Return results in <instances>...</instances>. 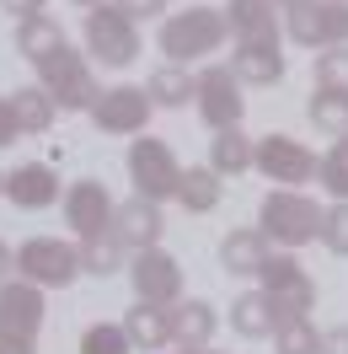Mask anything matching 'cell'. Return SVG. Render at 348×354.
Instances as JSON below:
<instances>
[{
  "label": "cell",
  "mask_w": 348,
  "mask_h": 354,
  "mask_svg": "<svg viewBox=\"0 0 348 354\" xmlns=\"http://www.w3.org/2000/svg\"><path fill=\"white\" fill-rule=\"evenodd\" d=\"M225 11L220 6H188V11H177L161 22V54L172 59V65H188V59H204V54H215L225 44Z\"/></svg>",
  "instance_id": "6da1fadb"
},
{
  "label": "cell",
  "mask_w": 348,
  "mask_h": 354,
  "mask_svg": "<svg viewBox=\"0 0 348 354\" xmlns=\"http://www.w3.org/2000/svg\"><path fill=\"white\" fill-rule=\"evenodd\" d=\"M38 86H44L65 113H81V108L91 113V108H97V97H102V91H97V75H91V65H86V59H81L70 44H59L48 59H38Z\"/></svg>",
  "instance_id": "7a4b0ae2"
},
{
  "label": "cell",
  "mask_w": 348,
  "mask_h": 354,
  "mask_svg": "<svg viewBox=\"0 0 348 354\" xmlns=\"http://www.w3.org/2000/svg\"><path fill=\"white\" fill-rule=\"evenodd\" d=\"M322 215L327 209H316V204L305 199V194H289V188H279V194H268L258 209V231L262 236H273V242L284 247H300V242H316L322 236Z\"/></svg>",
  "instance_id": "3957f363"
},
{
  "label": "cell",
  "mask_w": 348,
  "mask_h": 354,
  "mask_svg": "<svg viewBox=\"0 0 348 354\" xmlns=\"http://www.w3.org/2000/svg\"><path fill=\"white\" fill-rule=\"evenodd\" d=\"M86 54H97L102 65H129L139 54V27L124 6H97L86 17Z\"/></svg>",
  "instance_id": "277c9868"
},
{
  "label": "cell",
  "mask_w": 348,
  "mask_h": 354,
  "mask_svg": "<svg viewBox=\"0 0 348 354\" xmlns=\"http://www.w3.org/2000/svg\"><path fill=\"white\" fill-rule=\"evenodd\" d=\"M17 268H22V279H32V285H59L65 290L86 263H81V247L59 242V236H32V242L17 247Z\"/></svg>",
  "instance_id": "5b68a950"
},
{
  "label": "cell",
  "mask_w": 348,
  "mask_h": 354,
  "mask_svg": "<svg viewBox=\"0 0 348 354\" xmlns=\"http://www.w3.org/2000/svg\"><path fill=\"white\" fill-rule=\"evenodd\" d=\"M289 38L305 48H343L348 44V0H305L289 11Z\"/></svg>",
  "instance_id": "8992f818"
},
{
  "label": "cell",
  "mask_w": 348,
  "mask_h": 354,
  "mask_svg": "<svg viewBox=\"0 0 348 354\" xmlns=\"http://www.w3.org/2000/svg\"><path fill=\"white\" fill-rule=\"evenodd\" d=\"M129 177L139 188V199H155V204L182 188V167H177V156L161 140H134L129 145Z\"/></svg>",
  "instance_id": "52a82bcc"
},
{
  "label": "cell",
  "mask_w": 348,
  "mask_h": 354,
  "mask_svg": "<svg viewBox=\"0 0 348 354\" xmlns=\"http://www.w3.org/2000/svg\"><path fill=\"white\" fill-rule=\"evenodd\" d=\"M258 279H262V295H268L273 311H279V322L305 317V311L316 306V285H311V274H305L295 258H268Z\"/></svg>",
  "instance_id": "ba28073f"
},
{
  "label": "cell",
  "mask_w": 348,
  "mask_h": 354,
  "mask_svg": "<svg viewBox=\"0 0 348 354\" xmlns=\"http://www.w3.org/2000/svg\"><path fill=\"white\" fill-rule=\"evenodd\" d=\"M198 113H204V124L209 129H236L246 102H241V75L231 65H209L198 75Z\"/></svg>",
  "instance_id": "9c48e42d"
},
{
  "label": "cell",
  "mask_w": 348,
  "mask_h": 354,
  "mask_svg": "<svg viewBox=\"0 0 348 354\" xmlns=\"http://www.w3.org/2000/svg\"><path fill=\"white\" fill-rule=\"evenodd\" d=\"M129 279H134V295L151 301V306H177V295H182V268H177V258L161 252V247L134 252Z\"/></svg>",
  "instance_id": "30bf717a"
},
{
  "label": "cell",
  "mask_w": 348,
  "mask_h": 354,
  "mask_svg": "<svg viewBox=\"0 0 348 354\" xmlns=\"http://www.w3.org/2000/svg\"><path fill=\"white\" fill-rule=\"evenodd\" d=\"M91 124L108 134H145L151 124V91L145 86H113L97 97V108H91Z\"/></svg>",
  "instance_id": "8fae6325"
},
{
  "label": "cell",
  "mask_w": 348,
  "mask_h": 354,
  "mask_svg": "<svg viewBox=\"0 0 348 354\" xmlns=\"http://www.w3.org/2000/svg\"><path fill=\"white\" fill-rule=\"evenodd\" d=\"M258 172L268 177V183H311V177L322 172V161L305 151L300 140L268 134V140H258Z\"/></svg>",
  "instance_id": "7c38bea8"
},
{
  "label": "cell",
  "mask_w": 348,
  "mask_h": 354,
  "mask_svg": "<svg viewBox=\"0 0 348 354\" xmlns=\"http://www.w3.org/2000/svg\"><path fill=\"white\" fill-rule=\"evenodd\" d=\"M113 215H118V204L108 199V188L102 183H75L65 194V221H70V231L86 242V236H108L113 231Z\"/></svg>",
  "instance_id": "4fadbf2b"
},
{
  "label": "cell",
  "mask_w": 348,
  "mask_h": 354,
  "mask_svg": "<svg viewBox=\"0 0 348 354\" xmlns=\"http://www.w3.org/2000/svg\"><path fill=\"white\" fill-rule=\"evenodd\" d=\"M38 328H44V285H32V279L0 285V333L38 338Z\"/></svg>",
  "instance_id": "5bb4252c"
},
{
  "label": "cell",
  "mask_w": 348,
  "mask_h": 354,
  "mask_svg": "<svg viewBox=\"0 0 348 354\" xmlns=\"http://www.w3.org/2000/svg\"><path fill=\"white\" fill-rule=\"evenodd\" d=\"M161 209H155V199H139L134 194L129 204H118V215H113V236L129 247V252H151L155 242H161Z\"/></svg>",
  "instance_id": "9a60e30c"
},
{
  "label": "cell",
  "mask_w": 348,
  "mask_h": 354,
  "mask_svg": "<svg viewBox=\"0 0 348 354\" xmlns=\"http://www.w3.org/2000/svg\"><path fill=\"white\" fill-rule=\"evenodd\" d=\"M6 199L17 204V209H48V204L59 199V177H54V167L27 161V167H17V172H6Z\"/></svg>",
  "instance_id": "2e32d148"
},
{
  "label": "cell",
  "mask_w": 348,
  "mask_h": 354,
  "mask_svg": "<svg viewBox=\"0 0 348 354\" xmlns=\"http://www.w3.org/2000/svg\"><path fill=\"white\" fill-rule=\"evenodd\" d=\"M225 22L236 32V44H279L273 0H231V6H225Z\"/></svg>",
  "instance_id": "e0dca14e"
},
{
  "label": "cell",
  "mask_w": 348,
  "mask_h": 354,
  "mask_svg": "<svg viewBox=\"0 0 348 354\" xmlns=\"http://www.w3.org/2000/svg\"><path fill=\"white\" fill-rule=\"evenodd\" d=\"M124 333L134 338V349H161V344H172V338H177V311L139 301V306L124 317Z\"/></svg>",
  "instance_id": "ac0fdd59"
},
{
  "label": "cell",
  "mask_w": 348,
  "mask_h": 354,
  "mask_svg": "<svg viewBox=\"0 0 348 354\" xmlns=\"http://www.w3.org/2000/svg\"><path fill=\"white\" fill-rule=\"evenodd\" d=\"M231 70L246 86H273V81H284V54H279V44H236Z\"/></svg>",
  "instance_id": "d6986e66"
},
{
  "label": "cell",
  "mask_w": 348,
  "mask_h": 354,
  "mask_svg": "<svg viewBox=\"0 0 348 354\" xmlns=\"http://www.w3.org/2000/svg\"><path fill=\"white\" fill-rule=\"evenodd\" d=\"M273 252H268V236L262 231H231L225 242H220V263L231 268V274H262Z\"/></svg>",
  "instance_id": "ffe728a7"
},
{
  "label": "cell",
  "mask_w": 348,
  "mask_h": 354,
  "mask_svg": "<svg viewBox=\"0 0 348 354\" xmlns=\"http://www.w3.org/2000/svg\"><path fill=\"white\" fill-rule=\"evenodd\" d=\"M231 328L241 338H268V333H279V311H273V301L262 290H246V295H236V306H231Z\"/></svg>",
  "instance_id": "44dd1931"
},
{
  "label": "cell",
  "mask_w": 348,
  "mask_h": 354,
  "mask_svg": "<svg viewBox=\"0 0 348 354\" xmlns=\"http://www.w3.org/2000/svg\"><path fill=\"white\" fill-rule=\"evenodd\" d=\"M209 167H215L220 177H236V172H246V167H258V145L241 129H220L215 140H209Z\"/></svg>",
  "instance_id": "7402d4cb"
},
{
  "label": "cell",
  "mask_w": 348,
  "mask_h": 354,
  "mask_svg": "<svg viewBox=\"0 0 348 354\" xmlns=\"http://www.w3.org/2000/svg\"><path fill=\"white\" fill-rule=\"evenodd\" d=\"M177 199H182V209H193V215H209V209L220 204V172L215 167H188Z\"/></svg>",
  "instance_id": "603a6c76"
},
{
  "label": "cell",
  "mask_w": 348,
  "mask_h": 354,
  "mask_svg": "<svg viewBox=\"0 0 348 354\" xmlns=\"http://www.w3.org/2000/svg\"><path fill=\"white\" fill-rule=\"evenodd\" d=\"M209 338H215V306L209 301L177 306V344L182 349H209Z\"/></svg>",
  "instance_id": "cb8c5ba5"
},
{
  "label": "cell",
  "mask_w": 348,
  "mask_h": 354,
  "mask_svg": "<svg viewBox=\"0 0 348 354\" xmlns=\"http://www.w3.org/2000/svg\"><path fill=\"white\" fill-rule=\"evenodd\" d=\"M11 108H17V124H22V134H44L48 124H54L59 102H54L44 86H22L17 97H11Z\"/></svg>",
  "instance_id": "d4e9b609"
},
{
  "label": "cell",
  "mask_w": 348,
  "mask_h": 354,
  "mask_svg": "<svg viewBox=\"0 0 348 354\" xmlns=\"http://www.w3.org/2000/svg\"><path fill=\"white\" fill-rule=\"evenodd\" d=\"M305 113H311V124H316V129H327L332 140H343V134H348V91L316 86V97L305 102Z\"/></svg>",
  "instance_id": "484cf974"
},
{
  "label": "cell",
  "mask_w": 348,
  "mask_h": 354,
  "mask_svg": "<svg viewBox=\"0 0 348 354\" xmlns=\"http://www.w3.org/2000/svg\"><path fill=\"white\" fill-rule=\"evenodd\" d=\"M59 44H65V32H59V22H48V17H27V22L17 27V48H22L32 65H38V59H48Z\"/></svg>",
  "instance_id": "4316f807"
},
{
  "label": "cell",
  "mask_w": 348,
  "mask_h": 354,
  "mask_svg": "<svg viewBox=\"0 0 348 354\" xmlns=\"http://www.w3.org/2000/svg\"><path fill=\"white\" fill-rule=\"evenodd\" d=\"M151 102H161V108H182L188 97H198V81H188V70L182 65H166V70H155L151 75Z\"/></svg>",
  "instance_id": "83f0119b"
},
{
  "label": "cell",
  "mask_w": 348,
  "mask_h": 354,
  "mask_svg": "<svg viewBox=\"0 0 348 354\" xmlns=\"http://www.w3.org/2000/svg\"><path fill=\"white\" fill-rule=\"evenodd\" d=\"M81 354H134V338L124 333V322H97L81 333Z\"/></svg>",
  "instance_id": "f1b7e54d"
},
{
  "label": "cell",
  "mask_w": 348,
  "mask_h": 354,
  "mask_svg": "<svg viewBox=\"0 0 348 354\" xmlns=\"http://www.w3.org/2000/svg\"><path fill=\"white\" fill-rule=\"evenodd\" d=\"M316 177H322V188H327L338 204H348V134L322 156V172H316Z\"/></svg>",
  "instance_id": "f546056e"
},
{
  "label": "cell",
  "mask_w": 348,
  "mask_h": 354,
  "mask_svg": "<svg viewBox=\"0 0 348 354\" xmlns=\"http://www.w3.org/2000/svg\"><path fill=\"white\" fill-rule=\"evenodd\" d=\"M279 354H322V333L311 328L305 317H289V322H279Z\"/></svg>",
  "instance_id": "4dcf8cb0"
},
{
  "label": "cell",
  "mask_w": 348,
  "mask_h": 354,
  "mask_svg": "<svg viewBox=\"0 0 348 354\" xmlns=\"http://www.w3.org/2000/svg\"><path fill=\"white\" fill-rule=\"evenodd\" d=\"M118 252H124V242H118V236H86V242H81V263H86V274H102V279H108L113 268H118Z\"/></svg>",
  "instance_id": "1f68e13d"
},
{
  "label": "cell",
  "mask_w": 348,
  "mask_h": 354,
  "mask_svg": "<svg viewBox=\"0 0 348 354\" xmlns=\"http://www.w3.org/2000/svg\"><path fill=\"white\" fill-rule=\"evenodd\" d=\"M316 86L348 91V44L343 48H322V54H316Z\"/></svg>",
  "instance_id": "d6a6232c"
},
{
  "label": "cell",
  "mask_w": 348,
  "mask_h": 354,
  "mask_svg": "<svg viewBox=\"0 0 348 354\" xmlns=\"http://www.w3.org/2000/svg\"><path fill=\"white\" fill-rule=\"evenodd\" d=\"M322 242L338 252V258H348V204H332L322 215Z\"/></svg>",
  "instance_id": "836d02e7"
},
{
  "label": "cell",
  "mask_w": 348,
  "mask_h": 354,
  "mask_svg": "<svg viewBox=\"0 0 348 354\" xmlns=\"http://www.w3.org/2000/svg\"><path fill=\"white\" fill-rule=\"evenodd\" d=\"M22 134V124H17V108H11V97H0V145H11Z\"/></svg>",
  "instance_id": "e575fe53"
},
{
  "label": "cell",
  "mask_w": 348,
  "mask_h": 354,
  "mask_svg": "<svg viewBox=\"0 0 348 354\" xmlns=\"http://www.w3.org/2000/svg\"><path fill=\"white\" fill-rule=\"evenodd\" d=\"M0 11H11L17 22H27V17H44V0H0Z\"/></svg>",
  "instance_id": "d590c367"
},
{
  "label": "cell",
  "mask_w": 348,
  "mask_h": 354,
  "mask_svg": "<svg viewBox=\"0 0 348 354\" xmlns=\"http://www.w3.org/2000/svg\"><path fill=\"white\" fill-rule=\"evenodd\" d=\"M118 6L129 11L134 22H139V17H161V11H166V0H118Z\"/></svg>",
  "instance_id": "8d00e7d4"
},
{
  "label": "cell",
  "mask_w": 348,
  "mask_h": 354,
  "mask_svg": "<svg viewBox=\"0 0 348 354\" xmlns=\"http://www.w3.org/2000/svg\"><path fill=\"white\" fill-rule=\"evenodd\" d=\"M322 354H348V328H327L322 333Z\"/></svg>",
  "instance_id": "74e56055"
},
{
  "label": "cell",
  "mask_w": 348,
  "mask_h": 354,
  "mask_svg": "<svg viewBox=\"0 0 348 354\" xmlns=\"http://www.w3.org/2000/svg\"><path fill=\"white\" fill-rule=\"evenodd\" d=\"M0 354H32V338H11V333H0Z\"/></svg>",
  "instance_id": "f35d334b"
},
{
  "label": "cell",
  "mask_w": 348,
  "mask_h": 354,
  "mask_svg": "<svg viewBox=\"0 0 348 354\" xmlns=\"http://www.w3.org/2000/svg\"><path fill=\"white\" fill-rule=\"evenodd\" d=\"M6 268H17V252H11V247L0 242V274H6Z\"/></svg>",
  "instance_id": "ab89813d"
},
{
  "label": "cell",
  "mask_w": 348,
  "mask_h": 354,
  "mask_svg": "<svg viewBox=\"0 0 348 354\" xmlns=\"http://www.w3.org/2000/svg\"><path fill=\"white\" fill-rule=\"evenodd\" d=\"M279 6H289V11H295V6H305V0H279Z\"/></svg>",
  "instance_id": "60d3db41"
},
{
  "label": "cell",
  "mask_w": 348,
  "mask_h": 354,
  "mask_svg": "<svg viewBox=\"0 0 348 354\" xmlns=\"http://www.w3.org/2000/svg\"><path fill=\"white\" fill-rule=\"evenodd\" d=\"M182 354H215V349H182Z\"/></svg>",
  "instance_id": "b9f144b4"
},
{
  "label": "cell",
  "mask_w": 348,
  "mask_h": 354,
  "mask_svg": "<svg viewBox=\"0 0 348 354\" xmlns=\"http://www.w3.org/2000/svg\"><path fill=\"white\" fill-rule=\"evenodd\" d=\"M75 6H102V0H75Z\"/></svg>",
  "instance_id": "7bdbcfd3"
},
{
  "label": "cell",
  "mask_w": 348,
  "mask_h": 354,
  "mask_svg": "<svg viewBox=\"0 0 348 354\" xmlns=\"http://www.w3.org/2000/svg\"><path fill=\"white\" fill-rule=\"evenodd\" d=\"M0 194H6V172H0Z\"/></svg>",
  "instance_id": "ee69618b"
}]
</instances>
